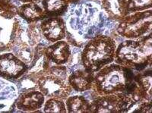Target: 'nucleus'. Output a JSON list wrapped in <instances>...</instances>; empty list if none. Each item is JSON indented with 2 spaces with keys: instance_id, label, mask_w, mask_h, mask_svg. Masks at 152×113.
Listing matches in <instances>:
<instances>
[{
  "instance_id": "obj_10",
  "label": "nucleus",
  "mask_w": 152,
  "mask_h": 113,
  "mask_svg": "<svg viewBox=\"0 0 152 113\" xmlns=\"http://www.w3.org/2000/svg\"><path fill=\"white\" fill-rule=\"evenodd\" d=\"M28 71V65L13 52H0V77L15 83Z\"/></svg>"
},
{
  "instance_id": "obj_1",
  "label": "nucleus",
  "mask_w": 152,
  "mask_h": 113,
  "mask_svg": "<svg viewBox=\"0 0 152 113\" xmlns=\"http://www.w3.org/2000/svg\"><path fill=\"white\" fill-rule=\"evenodd\" d=\"M68 9L65 19L67 26L66 42L71 46L83 48L85 43L97 35L113 36L118 22L109 18L100 5L91 2H78Z\"/></svg>"
},
{
  "instance_id": "obj_27",
  "label": "nucleus",
  "mask_w": 152,
  "mask_h": 113,
  "mask_svg": "<svg viewBox=\"0 0 152 113\" xmlns=\"http://www.w3.org/2000/svg\"><path fill=\"white\" fill-rule=\"evenodd\" d=\"M21 3H27V2H37L39 3L41 0H18Z\"/></svg>"
},
{
  "instance_id": "obj_23",
  "label": "nucleus",
  "mask_w": 152,
  "mask_h": 113,
  "mask_svg": "<svg viewBox=\"0 0 152 113\" xmlns=\"http://www.w3.org/2000/svg\"><path fill=\"white\" fill-rule=\"evenodd\" d=\"M26 34L28 43L34 48H35L39 43H42V40L44 39L40 28V21L28 24L27 26Z\"/></svg>"
},
{
  "instance_id": "obj_6",
  "label": "nucleus",
  "mask_w": 152,
  "mask_h": 113,
  "mask_svg": "<svg viewBox=\"0 0 152 113\" xmlns=\"http://www.w3.org/2000/svg\"><path fill=\"white\" fill-rule=\"evenodd\" d=\"M152 10L135 12L117 22L116 34L126 39H135L151 33Z\"/></svg>"
},
{
  "instance_id": "obj_16",
  "label": "nucleus",
  "mask_w": 152,
  "mask_h": 113,
  "mask_svg": "<svg viewBox=\"0 0 152 113\" xmlns=\"http://www.w3.org/2000/svg\"><path fill=\"white\" fill-rule=\"evenodd\" d=\"M18 16L24 20L27 24L39 22L47 17L42 6L37 2L22 3L18 9Z\"/></svg>"
},
{
  "instance_id": "obj_8",
  "label": "nucleus",
  "mask_w": 152,
  "mask_h": 113,
  "mask_svg": "<svg viewBox=\"0 0 152 113\" xmlns=\"http://www.w3.org/2000/svg\"><path fill=\"white\" fill-rule=\"evenodd\" d=\"M27 26L28 24L18 15L12 19L0 15V52H12Z\"/></svg>"
},
{
  "instance_id": "obj_20",
  "label": "nucleus",
  "mask_w": 152,
  "mask_h": 113,
  "mask_svg": "<svg viewBox=\"0 0 152 113\" xmlns=\"http://www.w3.org/2000/svg\"><path fill=\"white\" fill-rule=\"evenodd\" d=\"M37 81V74L28 71L25 73L15 82L18 94L27 91L38 90Z\"/></svg>"
},
{
  "instance_id": "obj_18",
  "label": "nucleus",
  "mask_w": 152,
  "mask_h": 113,
  "mask_svg": "<svg viewBox=\"0 0 152 113\" xmlns=\"http://www.w3.org/2000/svg\"><path fill=\"white\" fill-rule=\"evenodd\" d=\"M41 5L47 17H62L69 7L68 0H41Z\"/></svg>"
},
{
  "instance_id": "obj_5",
  "label": "nucleus",
  "mask_w": 152,
  "mask_h": 113,
  "mask_svg": "<svg viewBox=\"0 0 152 113\" xmlns=\"http://www.w3.org/2000/svg\"><path fill=\"white\" fill-rule=\"evenodd\" d=\"M37 76V88L45 96L58 97L66 100L72 94V89L68 81V71L66 65H52Z\"/></svg>"
},
{
  "instance_id": "obj_21",
  "label": "nucleus",
  "mask_w": 152,
  "mask_h": 113,
  "mask_svg": "<svg viewBox=\"0 0 152 113\" xmlns=\"http://www.w3.org/2000/svg\"><path fill=\"white\" fill-rule=\"evenodd\" d=\"M21 4L18 0H0V15L7 19L16 17Z\"/></svg>"
},
{
  "instance_id": "obj_29",
  "label": "nucleus",
  "mask_w": 152,
  "mask_h": 113,
  "mask_svg": "<svg viewBox=\"0 0 152 113\" xmlns=\"http://www.w3.org/2000/svg\"><path fill=\"white\" fill-rule=\"evenodd\" d=\"M91 1H94V2H96V1H98V0H91Z\"/></svg>"
},
{
  "instance_id": "obj_11",
  "label": "nucleus",
  "mask_w": 152,
  "mask_h": 113,
  "mask_svg": "<svg viewBox=\"0 0 152 113\" xmlns=\"http://www.w3.org/2000/svg\"><path fill=\"white\" fill-rule=\"evenodd\" d=\"M42 35L49 43L66 39L67 26L62 17H48L40 21Z\"/></svg>"
},
{
  "instance_id": "obj_17",
  "label": "nucleus",
  "mask_w": 152,
  "mask_h": 113,
  "mask_svg": "<svg viewBox=\"0 0 152 113\" xmlns=\"http://www.w3.org/2000/svg\"><path fill=\"white\" fill-rule=\"evenodd\" d=\"M100 7L110 19L119 21L125 16L128 15V0H100Z\"/></svg>"
},
{
  "instance_id": "obj_15",
  "label": "nucleus",
  "mask_w": 152,
  "mask_h": 113,
  "mask_svg": "<svg viewBox=\"0 0 152 113\" xmlns=\"http://www.w3.org/2000/svg\"><path fill=\"white\" fill-rule=\"evenodd\" d=\"M94 73L88 71L84 67L80 68L69 74L68 81L72 90L76 93H85L92 89Z\"/></svg>"
},
{
  "instance_id": "obj_3",
  "label": "nucleus",
  "mask_w": 152,
  "mask_h": 113,
  "mask_svg": "<svg viewBox=\"0 0 152 113\" xmlns=\"http://www.w3.org/2000/svg\"><path fill=\"white\" fill-rule=\"evenodd\" d=\"M135 72L115 62L105 65L94 73L93 96L126 93Z\"/></svg>"
},
{
  "instance_id": "obj_19",
  "label": "nucleus",
  "mask_w": 152,
  "mask_h": 113,
  "mask_svg": "<svg viewBox=\"0 0 152 113\" xmlns=\"http://www.w3.org/2000/svg\"><path fill=\"white\" fill-rule=\"evenodd\" d=\"M66 111L69 113H89L90 100L81 95L70 96L65 100Z\"/></svg>"
},
{
  "instance_id": "obj_2",
  "label": "nucleus",
  "mask_w": 152,
  "mask_h": 113,
  "mask_svg": "<svg viewBox=\"0 0 152 113\" xmlns=\"http://www.w3.org/2000/svg\"><path fill=\"white\" fill-rule=\"evenodd\" d=\"M151 33L135 39H125L116 46L115 63L136 72L151 67Z\"/></svg>"
},
{
  "instance_id": "obj_26",
  "label": "nucleus",
  "mask_w": 152,
  "mask_h": 113,
  "mask_svg": "<svg viewBox=\"0 0 152 113\" xmlns=\"http://www.w3.org/2000/svg\"><path fill=\"white\" fill-rule=\"evenodd\" d=\"M151 112V101H145L136 103L129 112L150 113Z\"/></svg>"
},
{
  "instance_id": "obj_14",
  "label": "nucleus",
  "mask_w": 152,
  "mask_h": 113,
  "mask_svg": "<svg viewBox=\"0 0 152 113\" xmlns=\"http://www.w3.org/2000/svg\"><path fill=\"white\" fill-rule=\"evenodd\" d=\"M18 96V92L15 84L0 77V112H12L15 108Z\"/></svg>"
},
{
  "instance_id": "obj_12",
  "label": "nucleus",
  "mask_w": 152,
  "mask_h": 113,
  "mask_svg": "<svg viewBox=\"0 0 152 113\" xmlns=\"http://www.w3.org/2000/svg\"><path fill=\"white\" fill-rule=\"evenodd\" d=\"M45 96L39 90L21 93L15 101V108L18 112H36L43 108L45 103Z\"/></svg>"
},
{
  "instance_id": "obj_7",
  "label": "nucleus",
  "mask_w": 152,
  "mask_h": 113,
  "mask_svg": "<svg viewBox=\"0 0 152 113\" xmlns=\"http://www.w3.org/2000/svg\"><path fill=\"white\" fill-rule=\"evenodd\" d=\"M135 104L125 93L95 96L90 100L89 113L129 112Z\"/></svg>"
},
{
  "instance_id": "obj_24",
  "label": "nucleus",
  "mask_w": 152,
  "mask_h": 113,
  "mask_svg": "<svg viewBox=\"0 0 152 113\" xmlns=\"http://www.w3.org/2000/svg\"><path fill=\"white\" fill-rule=\"evenodd\" d=\"M81 50H82L81 48H78V47H73V49H72L71 55L69 57V59L66 65H65L67 69L69 74H71L74 71L83 67L81 58Z\"/></svg>"
},
{
  "instance_id": "obj_22",
  "label": "nucleus",
  "mask_w": 152,
  "mask_h": 113,
  "mask_svg": "<svg viewBox=\"0 0 152 113\" xmlns=\"http://www.w3.org/2000/svg\"><path fill=\"white\" fill-rule=\"evenodd\" d=\"M42 112L46 113H66L65 100L58 97L47 98Z\"/></svg>"
},
{
  "instance_id": "obj_28",
  "label": "nucleus",
  "mask_w": 152,
  "mask_h": 113,
  "mask_svg": "<svg viewBox=\"0 0 152 113\" xmlns=\"http://www.w3.org/2000/svg\"><path fill=\"white\" fill-rule=\"evenodd\" d=\"M82 0H68L69 5H75V4H77L78 2H80Z\"/></svg>"
},
{
  "instance_id": "obj_9",
  "label": "nucleus",
  "mask_w": 152,
  "mask_h": 113,
  "mask_svg": "<svg viewBox=\"0 0 152 113\" xmlns=\"http://www.w3.org/2000/svg\"><path fill=\"white\" fill-rule=\"evenodd\" d=\"M135 73L125 93L129 95L135 103L151 101V67Z\"/></svg>"
},
{
  "instance_id": "obj_4",
  "label": "nucleus",
  "mask_w": 152,
  "mask_h": 113,
  "mask_svg": "<svg viewBox=\"0 0 152 113\" xmlns=\"http://www.w3.org/2000/svg\"><path fill=\"white\" fill-rule=\"evenodd\" d=\"M116 41L108 35H97L89 39L81 50V63L88 71L96 73L114 62Z\"/></svg>"
},
{
  "instance_id": "obj_13",
  "label": "nucleus",
  "mask_w": 152,
  "mask_h": 113,
  "mask_svg": "<svg viewBox=\"0 0 152 113\" xmlns=\"http://www.w3.org/2000/svg\"><path fill=\"white\" fill-rule=\"evenodd\" d=\"M72 46L66 40H59L46 47L44 55L53 65H65L71 55Z\"/></svg>"
},
{
  "instance_id": "obj_25",
  "label": "nucleus",
  "mask_w": 152,
  "mask_h": 113,
  "mask_svg": "<svg viewBox=\"0 0 152 113\" xmlns=\"http://www.w3.org/2000/svg\"><path fill=\"white\" fill-rule=\"evenodd\" d=\"M152 0H128L127 11L129 14L151 9Z\"/></svg>"
}]
</instances>
